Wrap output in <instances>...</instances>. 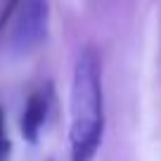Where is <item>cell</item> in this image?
<instances>
[{
  "label": "cell",
  "instance_id": "obj_1",
  "mask_svg": "<svg viewBox=\"0 0 161 161\" xmlns=\"http://www.w3.org/2000/svg\"><path fill=\"white\" fill-rule=\"evenodd\" d=\"M104 135V90H102V59L92 45L76 57L71 80V161H92Z\"/></svg>",
  "mask_w": 161,
  "mask_h": 161
},
{
  "label": "cell",
  "instance_id": "obj_2",
  "mask_svg": "<svg viewBox=\"0 0 161 161\" xmlns=\"http://www.w3.org/2000/svg\"><path fill=\"white\" fill-rule=\"evenodd\" d=\"M50 24V3L47 0H21L14 10V21L10 31L12 55H31L45 40Z\"/></svg>",
  "mask_w": 161,
  "mask_h": 161
},
{
  "label": "cell",
  "instance_id": "obj_3",
  "mask_svg": "<svg viewBox=\"0 0 161 161\" xmlns=\"http://www.w3.org/2000/svg\"><path fill=\"white\" fill-rule=\"evenodd\" d=\"M50 102H52L50 88H38L26 100L24 114H21V135L31 145H36L40 137V130H43V126L47 121V114H50Z\"/></svg>",
  "mask_w": 161,
  "mask_h": 161
},
{
  "label": "cell",
  "instance_id": "obj_4",
  "mask_svg": "<svg viewBox=\"0 0 161 161\" xmlns=\"http://www.w3.org/2000/svg\"><path fill=\"white\" fill-rule=\"evenodd\" d=\"M7 156H10V137L5 130V114L0 109V161H7Z\"/></svg>",
  "mask_w": 161,
  "mask_h": 161
},
{
  "label": "cell",
  "instance_id": "obj_5",
  "mask_svg": "<svg viewBox=\"0 0 161 161\" xmlns=\"http://www.w3.org/2000/svg\"><path fill=\"white\" fill-rule=\"evenodd\" d=\"M19 3H21V0H7V3H5V7H3V14H0V24H3V21H5L7 17H10L12 12L17 10V5H19Z\"/></svg>",
  "mask_w": 161,
  "mask_h": 161
}]
</instances>
